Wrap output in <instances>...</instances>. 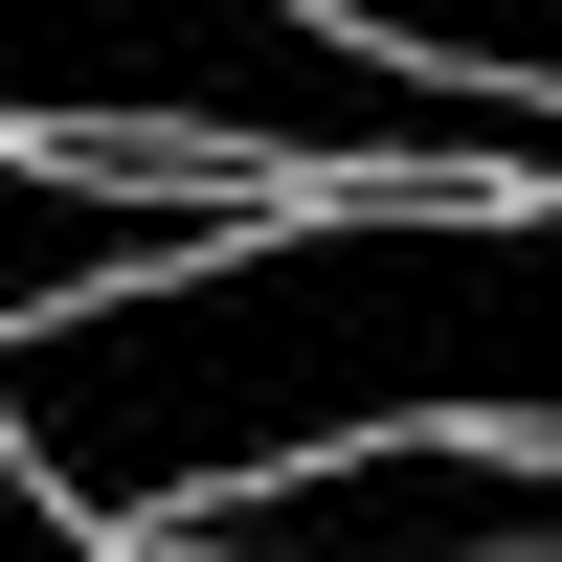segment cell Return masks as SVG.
<instances>
[{
  "label": "cell",
  "mask_w": 562,
  "mask_h": 562,
  "mask_svg": "<svg viewBox=\"0 0 562 562\" xmlns=\"http://www.w3.org/2000/svg\"><path fill=\"white\" fill-rule=\"evenodd\" d=\"M135 562H180V540H135Z\"/></svg>",
  "instance_id": "obj_4"
},
{
  "label": "cell",
  "mask_w": 562,
  "mask_h": 562,
  "mask_svg": "<svg viewBox=\"0 0 562 562\" xmlns=\"http://www.w3.org/2000/svg\"><path fill=\"white\" fill-rule=\"evenodd\" d=\"M135 540H180V562H562V428H383L315 473H225Z\"/></svg>",
  "instance_id": "obj_2"
},
{
  "label": "cell",
  "mask_w": 562,
  "mask_h": 562,
  "mask_svg": "<svg viewBox=\"0 0 562 562\" xmlns=\"http://www.w3.org/2000/svg\"><path fill=\"white\" fill-rule=\"evenodd\" d=\"M383 428H562V203L540 180L270 203L248 248L0 338V450L68 518H180L225 473H315Z\"/></svg>",
  "instance_id": "obj_1"
},
{
  "label": "cell",
  "mask_w": 562,
  "mask_h": 562,
  "mask_svg": "<svg viewBox=\"0 0 562 562\" xmlns=\"http://www.w3.org/2000/svg\"><path fill=\"white\" fill-rule=\"evenodd\" d=\"M248 225H270L248 158H45V135H0V338L68 293H135V270H203Z\"/></svg>",
  "instance_id": "obj_3"
}]
</instances>
